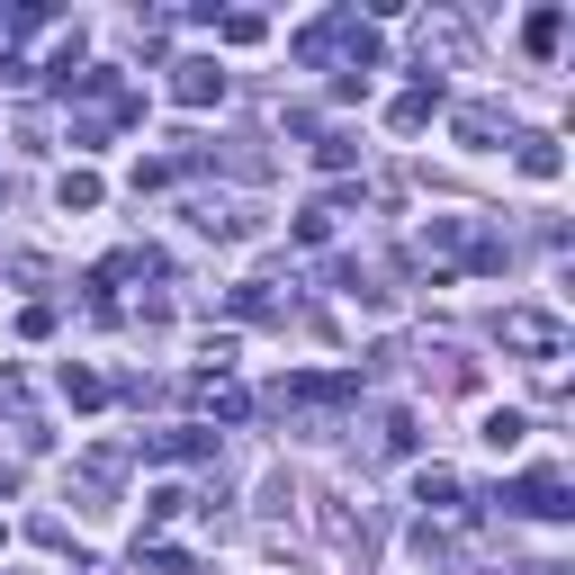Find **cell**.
<instances>
[{
  "mask_svg": "<svg viewBox=\"0 0 575 575\" xmlns=\"http://www.w3.org/2000/svg\"><path fill=\"white\" fill-rule=\"evenodd\" d=\"M0 189H10V180H0Z\"/></svg>",
  "mask_w": 575,
  "mask_h": 575,
  "instance_id": "24",
  "label": "cell"
},
{
  "mask_svg": "<svg viewBox=\"0 0 575 575\" xmlns=\"http://www.w3.org/2000/svg\"><path fill=\"white\" fill-rule=\"evenodd\" d=\"M414 503H431V513H450V503H459V477H450V468H422V477H414Z\"/></svg>",
  "mask_w": 575,
  "mask_h": 575,
  "instance_id": "10",
  "label": "cell"
},
{
  "mask_svg": "<svg viewBox=\"0 0 575 575\" xmlns=\"http://www.w3.org/2000/svg\"><path fill=\"white\" fill-rule=\"evenodd\" d=\"M54 387H63V405H108V378L82 369V359H63V378H54Z\"/></svg>",
  "mask_w": 575,
  "mask_h": 575,
  "instance_id": "8",
  "label": "cell"
},
{
  "mask_svg": "<svg viewBox=\"0 0 575 575\" xmlns=\"http://www.w3.org/2000/svg\"><path fill=\"white\" fill-rule=\"evenodd\" d=\"M261 36H270V28H261L252 10H234V19H226V45H261Z\"/></svg>",
  "mask_w": 575,
  "mask_h": 575,
  "instance_id": "21",
  "label": "cell"
},
{
  "mask_svg": "<svg viewBox=\"0 0 575 575\" xmlns=\"http://www.w3.org/2000/svg\"><path fill=\"white\" fill-rule=\"evenodd\" d=\"M522 441H531V422H522L513 405H494V414H485V450H522Z\"/></svg>",
  "mask_w": 575,
  "mask_h": 575,
  "instance_id": "9",
  "label": "cell"
},
{
  "mask_svg": "<svg viewBox=\"0 0 575 575\" xmlns=\"http://www.w3.org/2000/svg\"><path fill=\"white\" fill-rule=\"evenodd\" d=\"M207 450H216L207 422H180V431H154V441H144V459H207Z\"/></svg>",
  "mask_w": 575,
  "mask_h": 575,
  "instance_id": "5",
  "label": "cell"
},
{
  "mask_svg": "<svg viewBox=\"0 0 575 575\" xmlns=\"http://www.w3.org/2000/svg\"><path fill=\"white\" fill-rule=\"evenodd\" d=\"M82 477H91V485H117V477H126V450H91Z\"/></svg>",
  "mask_w": 575,
  "mask_h": 575,
  "instance_id": "19",
  "label": "cell"
},
{
  "mask_svg": "<svg viewBox=\"0 0 575 575\" xmlns=\"http://www.w3.org/2000/svg\"><path fill=\"white\" fill-rule=\"evenodd\" d=\"M503 351L557 359V351H566V324H557V315H540V306H513V315H503Z\"/></svg>",
  "mask_w": 575,
  "mask_h": 575,
  "instance_id": "3",
  "label": "cell"
},
{
  "mask_svg": "<svg viewBox=\"0 0 575 575\" xmlns=\"http://www.w3.org/2000/svg\"><path fill=\"white\" fill-rule=\"evenodd\" d=\"M431 108H441V82H414L387 117H396V135H422V126H431Z\"/></svg>",
  "mask_w": 575,
  "mask_h": 575,
  "instance_id": "7",
  "label": "cell"
},
{
  "mask_svg": "<svg viewBox=\"0 0 575 575\" xmlns=\"http://www.w3.org/2000/svg\"><path fill=\"white\" fill-rule=\"evenodd\" d=\"M557 163H566V154H557L548 135H531V144H522V171H531V180H557Z\"/></svg>",
  "mask_w": 575,
  "mask_h": 575,
  "instance_id": "14",
  "label": "cell"
},
{
  "mask_svg": "<svg viewBox=\"0 0 575 575\" xmlns=\"http://www.w3.org/2000/svg\"><path fill=\"white\" fill-rule=\"evenodd\" d=\"M279 405L342 414V405H359V369H297V378H279Z\"/></svg>",
  "mask_w": 575,
  "mask_h": 575,
  "instance_id": "1",
  "label": "cell"
},
{
  "mask_svg": "<svg viewBox=\"0 0 575 575\" xmlns=\"http://www.w3.org/2000/svg\"><path fill=\"white\" fill-rule=\"evenodd\" d=\"M557 36H566V10H531L522 45H531V54H557Z\"/></svg>",
  "mask_w": 575,
  "mask_h": 575,
  "instance_id": "13",
  "label": "cell"
},
{
  "mask_svg": "<svg viewBox=\"0 0 575 575\" xmlns=\"http://www.w3.org/2000/svg\"><path fill=\"white\" fill-rule=\"evenodd\" d=\"M414 557H422V566H441V557H450V531H431V522H422V531H414Z\"/></svg>",
  "mask_w": 575,
  "mask_h": 575,
  "instance_id": "20",
  "label": "cell"
},
{
  "mask_svg": "<svg viewBox=\"0 0 575 575\" xmlns=\"http://www.w3.org/2000/svg\"><path fill=\"white\" fill-rule=\"evenodd\" d=\"M171 100L180 108H216V100H226V72H216L207 54H180L171 63Z\"/></svg>",
  "mask_w": 575,
  "mask_h": 575,
  "instance_id": "4",
  "label": "cell"
},
{
  "mask_svg": "<svg viewBox=\"0 0 575 575\" xmlns=\"http://www.w3.org/2000/svg\"><path fill=\"white\" fill-rule=\"evenodd\" d=\"M0 540H10V531H0Z\"/></svg>",
  "mask_w": 575,
  "mask_h": 575,
  "instance_id": "23",
  "label": "cell"
},
{
  "mask_svg": "<svg viewBox=\"0 0 575 575\" xmlns=\"http://www.w3.org/2000/svg\"><path fill=\"white\" fill-rule=\"evenodd\" d=\"M54 198H63V216H91V207H100V171H63Z\"/></svg>",
  "mask_w": 575,
  "mask_h": 575,
  "instance_id": "11",
  "label": "cell"
},
{
  "mask_svg": "<svg viewBox=\"0 0 575 575\" xmlns=\"http://www.w3.org/2000/svg\"><path fill=\"white\" fill-rule=\"evenodd\" d=\"M378 450H387V459H414V414H387V422H378Z\"/></svg>",
  "mask_w": 575,
  "mask_h": 575,
  "instance_id": "15",
  "label": "cell"
},
{
  "mask_svg": "<svg viewBox=\"0 0 575 575\" xmlns=\"http://www.w3.org/2000/svg\"><path fill=\"white\" fill-rule=\"evenodd\" d=\"M494 126H503L494 108H459V144H494Z\"/></svg>",
  "mask_w": 575,
  "mask_h": 575,
  "instance_id": "18",
  "label": "cell"
},
{
  "mask_svg": "<svg viewBox=\"0 0 575 575\" xmlns=\"http://www.w3.org/2000/svg\"><path fill=\"white\" fill-rule=\"evenodd\" d=\"M0 405H10V414H19V405H28V396H19V378H10V369H0Z\"/></svg>",
  "mask_w": 575,
  "mask_h": 575,
  "instance_id": "22",
  "label": "cell"
},
{
  "mask_svg": "<svg viewBox=\"0 0 575 575\" xmlns=\"http://www.w3.org/2000/svg\"><path fill=\"white\" fill-rule=\"evenodd\" d=\"M494 503H503V513H531V522H566V513H575V503H566V477H548V468L513 477V485H503Z\"/></svg>",
  "mask_w": 575,
  "mask_h": 575,
  "instance_id": "2",
  "label": "cell"
},
{
  "mask_svg": "<svg viewBox=\"0 0 575 575\" xmlns=\"http://www.w3.org/2000/svg\"><path fill=\"white\" fill-rule=\"evenodd\" d=\"M226 306H234L243 324H261V315H279V297H270V279H243V288H234V297H226Z\"/></svg>",
  "mask_w": 575,
  "mask_h": 575,
  "instance_id": "12",
  "label": "cell"
},
{
  "mask_svg": "<svg viewBox=\"0 0 575 575\" xmlns=\"http://www.w3.org/2000/svg\"><path fill=\"white\" fill-rule=\"evenodd\" d=\"M198 414H207V422H243V414H252V396H243V387H226V378H198Z\"/></svg>",
  "mask_w": 575,
  "mask_h": 575,
  "instance_id": "6",
  "label": "cell"
},
{
  "mask_svg": "<svg viewBox=\"0 0 575 575\" xmlns=\"http://www.w3.org/2000/svg\"><path fill=\"white\" fill-rule=\"evenodd\" d=\"M297 63H333V19H315V28H297Z\"/></svg>",
  "mask_w": 575,
  "mask_h": 575,
  "instance_id": "16",
  "label": "cell"
},
{
  "mask_svg": "<svg viewBox=\"0 0 575 575\" xmlns=\"http://www.w3.org/2000/svg\"><path fill=\"white\" fill-rule=\"evenodd\" d=\"M315 163H324V171H351L359 144H351V135H315Z\"/></svg>",
  "mask_w": 575,
  "mask_h": 575,
  "instance_id": "17",
  "label": "cell"
}]
</instances>
